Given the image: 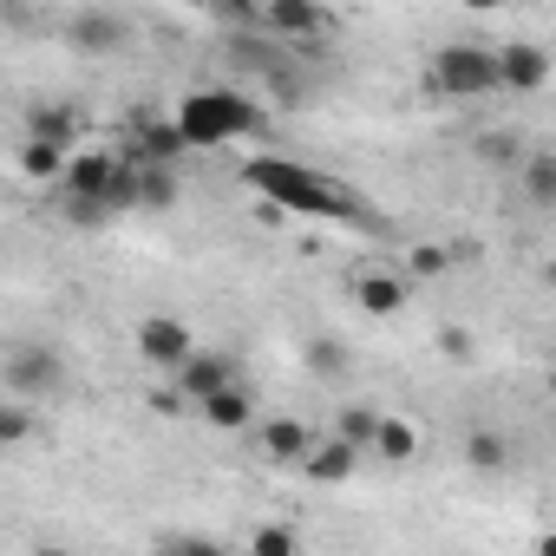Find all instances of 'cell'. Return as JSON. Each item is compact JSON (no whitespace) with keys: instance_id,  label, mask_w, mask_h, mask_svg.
Instances as JSON below:
<instances>
[{"instance_id":"obj_1","label":"cell","mask_w":556,"mask_h":556,"mask_svg":"<svg viewBox=\"0 0 556 556\" xmlns=\"http://www.w3.org/2000/svg\"><path fill=\"white\" fill-rule=\"evenodd\" d=\"M242 184L282 216V210H295V216H321V223H374L367 210H361V197H348L341 184H328L321 170H308V164H295V157H249L242 164Z\"/></svg>"},{"instance_id":"obj_2","label":"cell","mask_w":556,"mask_h":556,"mask_svg":"<svg viewBox=\"0 0 556 556\" xmlns=\"http://www.w3.org/2000/svg\"><path fill=\"white\" fill-rule=\"evenodd\" d=\"M170 125H177V144L184 151H223V144H236V138H262V105L255 99H242L236 86H203V92H190L177 112H170Z\"/></svg>"},{"instance_id":"obj_3","label":"cell","mask_w":556,"mask_h":556,"mask_svg":"<svg viewBox=\"0 0 556 556\" xmlns=\"http://www.w3.org/2000/svg\"><path fill=\"white\" fill-rule=\"evenodd\" d=\"M432 86L445 99H491L497 92V53L491 47H471V40H452L432 53Z\"/></svg>"},{"instance_id":"obj_4","label":"cell","mask_w":556,"mask_h":556,"mask_svg":"<svg viewBox=\"0 0 556 556\" xmlns=\"http://www.w3.org/2000/svg\"><path fill=\"white\" fill-rule=\"evenodd\" d=\"M255 27H268L275 40H289V47H315L334 34V14L315 8V0H275V8H255Z\"/></svg>"},{"instance_id":"obj_5","label":"cell","mask_w":556,"mask_h":556,"mask_svg":"<svg viewBox=\"0 0 556 556\" xmlns=\"http://www.w3.org/2000/svg\"><path fill=\"white\" fill-rule=\"evenodd\" d=\"M190 354H197V341H190V328H184L177 315H138V361H144V367L177 374Z\"/></svg>"},{"instance_id":"obj_6","label":"cell","mask_w":556,"mask_h":556,"mask_svg":"<svg viewBox=\"0 0 556 556\" xmlns=\"http://www.w3.org/2000/svg\"><path fill=\"white\" fill-rule=\"evenodd\" d=\"M0 380H8V400H27L34 406V393H53L60 387V354L53 348H8V361H0Z\"/></svg>"},{"instance_id":"obj_7","label":"cell","mask_w":556,"mask_h":556,"mask_svg":"<svg viewBox=\"0 0 556 556\" xmlns=\"http://www.w3.org/2000/svg\"><path fill=\"white\" fill-rule=\"evenodd\" d=\"M491 53H497V92H523V99H530V92H543L549 73H556L536 40H510V47H491Z\"/></svg>"},{"instance_id":"obj_8","label":"cell","mask_w":556,"mask_h":556,"mask_svg":"<svg viewBox=\"0 0 556 556\" xmlns=\"http://www.w3.org/2000/svg\"><path fill=\"white\" fill-rule=\"evenodd\" d=\"M118 157H125V164H164V170H177V157H184L177 125H170V118L138 112V118H131V151H118Z\"/></svg>"},{"instance_id":"obj_9","label":"cell","mask_w":556,"mask_h":556,"mask_svg":"<svg viewBox=\"0 0 556 556\" xmlns=\"http://www.w3.org/2000/svg\"><path fill=\"white\" fill-rule=\"evenodd\" d=\"M112 177H118V151H86V157H66L60 184L73 190V203H105Z\"/></svg>"},{"instance_id":"obj_10","label":"cell","mask_w":556,"mask_h":556,"mask_svg":"<svg viewBox=\"0 0 556 556\" xmlns=\"http://www.w3.org/2000/svg\"><path fill=\"white\" fill-rule=\"evenodd\" d=\"M223 387H236V361L229 354H190L184 367H177V393L197 406V400H210V393H223Z\"/></svg>"},{"instance_id":"obj_11","label":"cell","mask_w":556,"mask_h":556,"mask_svg":"<svg viewBox=\"0 0 556 556\" xmlns=\"http://www.w3.org/2000/svg\"><path fill=\"white\" fill-rule=\"evenodd\" d=\"M73 47L79 53H118L125 40H131V21L125 14H105V8H86V14H73Z\"/></svg>"},{"instance_id":"obj_12","label":"cell","mask_w":556,"mask_h":556,"mask_svg":"<svg viewBox=\"0 0 556 556\" xmlns=\"http://www.w3.org/2000/svg\"><path fill=\"white\" fill-rule=\"evenodd\" d=\"M197 413H203V426H210V432H242V426L255 419V400H249V387L236 380V387H223V393L197 400Z\"/></svg>"},{"instance_id":"obj_13","label":"cell","mask_w":556,"mask_h":556,"mask_svg":"<svg viewBox=\"0 0 556 556\" xmlns=\"http://www.w3.org/2000/svg\"><path fill=\"white\" fill-rule=\"evenodd\" d=\"M262 452H268L275 465H295V471H302V458L315 452V432H308L302 419H268V426H262Z\"/></svg>"},{"instance_id":"obj_14","label":"cell","mask_w":556,"mask_h":556,"mask_svg":"<svg viewBox=\"0 0 556 556\" xmlns=\"http://www.w3.org/2000/svg\"><path fill=\"white\" fill-rule=\"evenodd\" d=\"M354 302H361V315H374V321L400 315V308H406V275H361V282H354Z\"/></svg>"},{"instance_id":"obj_15","label":"cell","mask_w":556,"mask_h":556,"mask_svg":"<svg viewBox=\"0 0 556 556\" xmlns=\"http://www.w3.org/2000/svg\"><path fill=\"white\" fill-rule=\"evenodd\" d=\"M302 471H308L315 484H348V478L361 471V452H354V445H341V439H328V445H315V452L302 458Z\"/></svg>"},{"instance_id":"obj_16","label":"cell","mask_w":556,"mask_h":556,"mask_svg":"<svg viewBox=\"0 0 556 556\" xmlns=\"http://www.w3.org/2000/svg\"><path fill=\"white\" fill-rule=\"evenodd\" d=\"M27 138L73 151V138H79V112H73V105H34V112H27Z\"/></svg>"},{"instance_id":"obj_17","label":"cell","mask_w":556,"mask_h":556,"mask_svg":"<svg viewBox=\"0 0 556 556\" xmlns=\"http://www.w3.org/2000/svg\"><path fill=\"white\" fill-rule=\"evenodd\" d=\"M367 452H380L387 465H413V458H419V426H413V419L380 413V432H374V445H367Z\"/></svg>"},{"instance_id":"obj_18","label":"cell","mask_w":556,"mask_h":556,"mask_svg":"<svg viewBox=\"0 0 556 556\" xmlns=\"http://www.w3.org/2000/svg\"><path fill=\"white\" fill-rule=\"evenodd\" d=\"M523 197L536 210H556V151H523Z\"/></svg>"},{"instance_id":"obj_19","label":"cell","mask_w":556,"mask_h":556,"mask_svg":"<svg viewBox=\"0 0 556 556\" xmlns=\"http://www.w3.org/2000/svg\"><path fill=\"white\" fill-rule=\"evenodd\" d=\"M177 170H164V164H138V190H131V210H170L177 203Z\"/></svg>"},{"instance_id":"obj_20","label":"cell","mask_w":556,"mask_h":556,"mask_svg":"<svg viewBox=\"0 0 556 556\" xmlns=\"http://www.w3.org/2000/svg\"><path fill=\"white\" fill-rule=\"evenodd\" d=\"M465 458H471V471H484V478H497V471H510V465H517V445H510L504 432H471V445H465Z\"/></svg>"},{"instance_id":"obj_21","label":"cell","mask_w":556,"mask_h":556,"mask_svg":"<svg viewBox=\"0 0 556 556\" xmlns=\"http://www.w3.org/2000/svg\"><path fill=\"white\" fill-rule=\"evenodd\" d=\"M66 157H73V151L27 138V144H21V177H34V184H53V177H66Z\"/></svg>"},{"instance_id":"obj_22","label":"cell","mask_w":556,"mask_h":556,"mask_svg":"<svg viewBox=\"0 0 556 556\" xmlns=\"http://www.w3.org/2000/svg\"><path fill=\"white\" fill-rule=\"evenodd\" d=\"M374 432H380V413H374V406H341V419H334V439H341V445L367 452Z\"/></svg>"},{"instance_id":"obj_23","label":"cell","mask_w":556,"mask_h":556,"mask_svg":"<svg viewBox=\"0 0 556 556\" xmlns=\"http://www.w3.org/2000/svg\"><path fill=\"white\" fill-rule=\"evenodd\" d=\"M308 374H315V380H341V374H348V341L315 334V341H308Z\"/></svg>"},{"instance_id":"obj_24","label":"cell","mask_w":556,"mask_h":556,"mask_svg":"<svg viewBox=\"0 0 556 556\" xmlns=\"http://www.w3.org/2000/svg\"><path fill=\"white\" fill-rule=\"evenodd\" d=\"M249 556H302V536H295V523H255V536H249Z\"/></svg>"},{"instance_id":"obj_25","label":"cell","mask_w":556,"mask_h":556,"mask_svg":"<svg viewBox=\"0 0 556 556\" xmlns=\"http://www.w3.org/2000/svg\"><path fill=\"white\" fill-rule=\"evenodd\" d=\"M34 439V406L27 400H0V445H27Z\"/></svg>"},{"instance_id":"obj_26","label":"cell","mask_w":556,"mask_h":556,"mask_svg":"<svg viewBox=\"0 0 556 556\" xmlns=\"http://www.w3.org/2000/svg\"><path fill=\"white\" fill-rule=\"evenodd\" d=\"M478 151H484V164L510 170V164H523V151H530V144H523L517 131H484V138H478Z\"/></svg>"},{"instance_id":"obj_27","label":"cell","mask_w":556,"mask_h":556,"mask_svg":"<svg viewBox=\"0 0 556 556\" xmlns=\"http://www.w3.org/2000/svg\"><path fill=\"white\" fill-rule=\"evenodd\" d=\"M406 268L432 282V275H445V268H452V249H439V242H419V249H406Z\"/></svg>"},{"instance_id":"obj_28","label":"cell","mask_w":556,"mask_h":556,"mask_svg":"<svg viewBox=\"0 0 556 556\" xmlns=\"http://www.w3.org/2000/svg\"><path fill=\"white\" fill-rule=\"evenodd\" d=\"M157 556H229L223 543H210V536H164L157 543Z\"/></svg>"},{"instance_id":"obj_29","label":"cell","mask_w":556,"mask_h":556,"mask_svg":"<svg viewBox=\"0 0 556 556\" xmlns=\"http://www.w3.org/2000/svg\"><path fill=\"white\" fill-rule=\"evenodd\" d=\"M439 348H445L452 361H465V354H471V334H465V328H445V334H439Z\"/></svg>"},{"instance_id":"obj_30","label":"cell","mask_w":556,"mask_h":556,"mask_svg":"<svg viewBox=\"0 0 556 556\" xmlns=\"http://www.w3.org/2000/svg\"><path fill=\"white\" fill-rule=\"evenodd\" d=\"M27 556H79V549H66V543H34Z\"/></svg>"}]
</instances>
